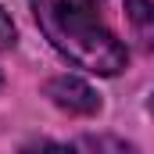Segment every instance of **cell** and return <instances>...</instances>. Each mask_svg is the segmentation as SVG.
<instances>
[{
    "instance_id": "1",
    "label": "cell",
    "mask_w": 154,
    "mask_h": 154,
    "mask_svg": "<svg viewBox=\"0 0 154 154\" xmlns=\"http://www.w3.org/2000/svg\"><path fill=\"white\" fill-rule=\"evenodd\" d=\"M29 4L43 36L61 57L97 75H118L125 68L129 54L100 18L104 0H29Z\"/></svg>"
},
{
    "instance_id": "2",
    "label": "cell",
    "mask_w": 154,
    "mask_h": 154,
    "mask_svg": "<svg viewBox=\"0 0 154 154\" xmlns=\"http://www.w3.org/2000/svg\"><path fill=\"white\" fill-rule=\"evenodd\" d=\"M47 97L61 108V111H68V115H97L100 111V97L75 75H57L47 82Z\"/></svg>"
},
{
    "instance_id": "3",
    "label": "cell",
    "mask_w": 154,
    "mask_h": 154,
    "mask_svg": "<svg viewBox=\"0 0 154 154\" xmlns=\"http://www.w3.org/2000/svg\"><path fill=\"white\" fill-rule=\"evenodd\" d=\"M125 14L133 32L143 43H154V0H125Z\"/></svg>"
},
{
    "instance_id": "4",
    "label": "cell",
    "mask_w": 154,
    "mask_h": 154,
    "mask_svg": "<svg viewBox=\"0 0 154 154\" xmlns=\"http://www.w3.org/2000/svg\"><path fill=\"white\" fill-rule=\"evenodd\" d=\"M7 47H14V22H11V14L0 7V50H7Z\"/></svg>"
},
{
    "instance_id": "5",
    "label": "cell",
    "mask_w": 154,
    "mask_h": 154,
    "mask_svg": "<svg viewBox=\"0 0 154 154\" xmlns=\"http://www.w3.org/2000/svg\"><path fill=\"white\" fill-rule=\"evenodd\" d=\"M151 115H154V93H151Z\"/></svg>"
},
{
    "instance_id": "6",
    "label": "cell",
    "mask_w": 154,
    "mask_h": 154,
    "mask_svg": "<svg viewBox=\"0 0 154 154\" xmlns=\"http://www.w3.org/2000/svg\"><path fill=\"white\" fill-rule=\"evenodd\" d=\"M0 82H4V75H0Z\"/></svg>"
}]
</instances>
